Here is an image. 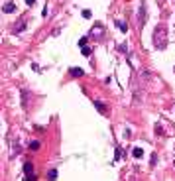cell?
<instances>
[{
	"mask_svg": "<svg viewBox=\"0 0 175 181\" xmlns=\"http://www.w3.org/2000/svg\"><path fill=\"white\" fill-rule=\"evenodd\" d=\"M81 51H83V55H85V57H89L91 53H93V49H91V47H87V45H85V47H81Z\"/></svg>",
	"mask_w": 175,
	"mask_h": 181,
	"instance_id": "obj_12",
	"label": "cell"
},
{
	"mask_svg": "<svg viewBox=\"0 0 175 181\" xmlns=\"http://www.w3.org/2000/svg\"><path fill=\"white\" fill-rule=\"evenodd\" d=\"M26 4H28V6H34V4H36V0H26Z\"/></svg>",
	"mask_w": 175,
	"mask_h": 181,
	"instance_id": "obj_18",
	"label": "cell"
},
{
	"mask_svg": "<svg viewBox=\"0 0 175 181\" xmlns=\"http://www.w3.org/2000/svg\"><path fill=\"white\" fill-rule=\"evenodd\" d=\"M120 158H122V150L116 148V159H120Z\"/></svg>",
	"mask_w": 175,
	"mask_h": 181,
	"instance_id": "obj_17",
	"label": "cell"
},
{
	"mask_svg": "<svg viewBox=\"0 0 175 181\" xmlns=\"http://www.w3.org/2000/svg\"><path fill=\"white\" fill-rule=\"evenodd\" d=\"M94 106H97V110L101 112V114H106L108 112V108H106V104L102 103V100H94Z\"/></svg>",
	"mask_w": 175,
	"mask_h": 181,
	"instance_id": "obj_4",
	"label": "cell"
},
{
	"mask_svg": "<svg viewBox=\"0 0 175 181\" xmlns=\"http://www.w3.org/2000/svg\"><path fill=\"white\" fill-rule=\"evenodd\" d=\"M146 20H148V14H146V6L142 4V6H140V16H138V22H140V24H146Z\"/></svg>",
	"mask_w": 175,
	"mask_h": 181,
	"instance_id": "obj_6",
	"label": "cell"
},
{
	"mask_svg": "<svg viewBox=\"0 0 175 181\" xmlns=\"http://www.w3.org/2000/svg\"><path fill=\"white\" fill-rule=\"evenodd\" d=\"M83 18H87V20H89V18H93V14H91V10H83Z\"/></svg>",
	"mask_w": 175,
	"mask_h": 181,
	"instance_id": "obj_14",
	"label": "cell"
},
{
	"mask_svg": "<svg viewBox=\"0 0 175 181\" xmlns=\"http://www.w3.org/2000/svg\"><path fill=\"white\" fill-rule=\"evenodd\" d=\"M30 150H39V142H37V140H34V142H30Z\"/></svg>",
	"mask_w": 175,
	"mask_h": 181,
	"instance_id": "obj_13",
	"label": "cell"
},
{
	"mask_svg": "<svg viewBox=\"0 0 175 181\" xmlns=\"http://www.w3.org/2000/svg\"><path fill=\"white\" fill-rule=\"evenodd\" d=\"M69 75H71V77H83V75H85V71H83L81 67H71V69H69Z\"/></svg>",
	"mask_w": 175,
	"mask_h": 181,
	"instance_id": "obj_3",
	"label": "cell"
},
{
	"mask_svg": "<svg viewBox=\"0 0 175 181\" xmlns=\"http://www.w3.org/2000/svg\"><path fill=\"white\" fill-rule=\"evenodd\" d=\"M24 175H26V181H36V169L30 162L24 163Z\"/></svg>",
	"mask_w": 175,
	"mask_h": 181,
	"instance_id": "obj_2",
	"label": "cell"
},
{
	"mask_svg": "<svg viewBox=\"0 0 175 181\" xmlns=\"http://www.w3.org/2000/svg\"><path fill=\"white\" fill-rule=\"evenodd\" d=\"M116 26H118V30H120V32H124V33L128 32V26H126L124 22H120V20H116Z\"/></svg>",
	"mask_w": 175,
	"mask_h": 181,
	"instance_id": "obj_10",
	"label": "cell"
},
{
	"mask_svg": "<svg viewBox=\"0 0 175 181\" xmlns=\"http://www.w3.org/2000/svg\"><path fill=\"white\" fill-rule=\"evenodd\" d=\"M47 179L49 181H55L57 179V169H49L47 171Z\"/></svg>",
	"mask_w": 175,
	"mask_h": 181,
	"instance_id": "obj_9",
	"label": "cell"
},
{
	"mask_svg": "<svg viewBox=\"0 0 175 181\" xmlns=\"http://www.w3.org/2000/svg\"><path fill=\"white\" fill-rule=\"evenodd\" d=\"M132 155H134L136 159H140L142 155H144V150H142V148H134V150H132Z\"/></svg>",
	"mask_w": 175,
	"mask_h": 181,
	"instance_id": "obj_7",
	"label": "cell"
},
{
	"mask_svg": "<svg viewBox=\"0 0 175 181\" xmlns=\"http://www.w3.org/2000/svg\"><path fill=\"white\" fill-rule=\"evenodd\" d=\"M156 134H160V136H161V134H163V128H161L160 124H156Z\"/></svg>",
	"mask_w": 175,
	"mask_h": 181,
	"instance_id": "obj_15",
	"label": "cell"
},
{
	"mask_svg": "<svg viewBox=\"0 0 175 181\" xmlns=\"http://www.w3.org/2000/svg\"><path fill=\"white\" fill-rule=\"evenodd\" d=\"M85 44H87V37H81V40H79V45H81V47H85Z\"/></svg>",
	"mask_w": 175,
	"mask_h": 181,
	"instance_id": "obj_16",
	"label": "cell"
},
{
	"mask_svg": "<svg viewBox=\"0 0 175 181\" xmlns=\"http://www.w3.org/2000/svg\"><path fill=\"white\" fill-rule=\"evenodd\" d=\"M2 12H4V14H12V12H16V4H14V2L4 4V6H2Z\"/></svg>",
	"mask_w": 175,
	"mask_h": 181,
	"instance_id": "obj_5",
	"label": "cell"
},
{
	"mask_svg": "<svg viewBox=\"0 0 175 181\" xmlns=\"http://www.w3.org/2000/svg\"><path fill=\"white\" fill-rule=\"evenodd\" d=\"M24 30H26V22H24V20L18 24V26H14V32H24Z\"/></svg>",
	"mask_w": 175,
	"mask_h": 181,
	"instance_id": "obj_11",
	"label": "cell"
},
{
	"mask_svg": "<svg viewBox=\"0 0 175 181\" xmlns=\"http://www.w3.org/2000/svg\"><path fill=\"white\" fill-rule=\"evenodd\" d=\"M91 36H97V37H101V36H102V28H101V26L93 28V30H91Z\"/></svg>",
	"mask_w": 175,
	"mask_h": 181,
	"instance_id": "obj_8",
	"label": "cell"
},
{
	"mask_svg": "<svg viewBox=\"0 0 175 181\" xmlns=\"http://www.w3.org/2000/svg\"><path fill=\"white\" fill-rule=\"evenodd\" d=\"M167 44H169L167 28H165L163 24H160V26L153 30V47H156V49H165Z\"/></svg>",
	"mask_w": 175,
	"mask_h": 181,
	"instance_id": "obj_1",
	"label": "cell"
}]
</instances>
